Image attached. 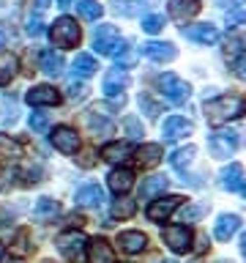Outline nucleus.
<instances>
[{"mask_svg":"<svg viewBox=\"0 0 246 263\" xmlns=\"http://www.w3.org/2000/svg\"><path fill=\"white\" fill-rule=\"evenodd\" d=\"M243 112H246V102L241 96H216V99H211V102H205V118H208V123H213V126L227 123L233 118H241Z\"/></svg>","mask_w":246,"mask_h":263,"instance_id":"1","label":"nucleus"},{"mask_svg":"<svg viewBox=\"0 0 246 263\" xmlns=\"http://www.w3.org/2000/svg\"><path fill=\"white\" fill-rule=\"evenodd\" d=\"M79 25L71 20V16H60V20H55V25L49 28V39H52L55 47L60 49H71L79 44Z\"/></svg>","mask_w":246,"mask_h":263,"instance_id":"2","label":"nucleus"},{"mask_svg":"<svg viewBox=\"0 0 246 263\" xmlns=\"http://www.w3.org/2000/svg\"><path fill=\"white\" fill-rule=\"evenodd\" d=\"M238 143H241V137L235 129H219L208 137V151L213 159H227L238 151Z\"/></svg>","mask_w":246,"mask_h":263,"instance_id":"3","label":"nucleus"},{"mask_svg":"<svg viewBox=\"0 0 246 263\" xmlns=\"http://www.w3.org/2000/svg\"><path fill=\"white\" fill-rule=\"evenodd\" d=\"M93 47H96V52H101V55H115L118 49L126 47V41L120 39V33L115 25H98L93 30Z\"/></svg>","mask_w":246,"mask_h":263,"instance_id":"4","label":"nucleus"},{"mask_svg":"<svg viewBox=\"0 0 246 263\" xmlns=\"http://www.w3.org/2000/svg\"><path fill=\"white\" fill-rule=\"evenodd\" d=\"M159 88H161L164 99H170L172 104H183V102H189V96H192L189 82L180 80L178 74H161V77H159Z\"/></svg>","mask_w":246,"mask_h":263,"instance_id":"5","label":"nucleus"},{"mask_svg":"<svg viewBox=\"0 0 246 263\" xmlns=\"http://www.w3.org/2000/svg\"><path fill=\"white\" fill-rule=\"evenodd\" d=\"M57 250H60V255L66 260H79V255L82 250H85V244H88V238L79 233V230H66V233L57 236Z\"/></svg>","mask_w":246,"mask_h":263,"instance_id":"6","label":"nucleus"},{"mask_svg":"<svg viewBox=\"0 0 246 263\" xmlns=\"http://www.w3.org/2000/svg\"><path fill=\"white\" fill-rule=\"evenodd\" d=\"M49 140H52V145L60 154H77V148H79V135H77V129H71V126H55Z\"/></svg>","mask_w":246,"mask_h":263,"instance_id":"7","label":"nucleus"},{"mask_svg":"<svg viewBox=\"0 0 246 263\" xmlns=\"http://www.w3.org/2000/svg\"><path fill=\"white\" fill-rule=\"evenodd\" d=\"M164 244L170 247L172 252H186L192 247V230L186 225H172V228H164Z\"/></svg>","mask_w":246,"mask_h":263,"instance_id":"8","label":"nucleus"},{"mask_svg":"<svg viewBox=\"0 0 246 263\" xmlns=\"http://www.w3.org/2000/svg\"><path fill=\"white\" fill-rule=\"evenodd\" d=\"M219 186L227 192H243L246 195V178H243V167L238 162H233L230 167L219 173Z\"/></svg>","mask_w":246,"mask_h":263,"instance_id":"9","label":"nucleus"},{"mask_svg":"<svg viewBox=\"0 0 246 263\" xmlns=\"http://www.w3.org/2000/svg\"><path fill=\"white\" fill-rule=\"evenodd\" d=\"M180 203H183V197H180V195H170V197H161V200H153L151 205H148L145 214H148V219H151V222H164Z\"/></svg>","mask_w":246,"mask_h":263,"instance_id":"10","label":"nucleus"},{"mask_svg":"<svg viewBox=\"0 0 246 263\" xmlns=\"http://www.w3.org/2000/svg\"><path fill=\"white\" fill-rule=\"evenodd\" d=\"M142 55L156 63H167V61H175L178 58V49L170 41H148V44H142Z\"/></svg>","mask_w":246,"mask_h":263,"instance_id":"11","label":"nucleus"},{"mask_svg":"<svg viewBox=\"0 0 246 263\" xmlns=\"http://www.w3.org/2000/svg\"><path fill=\"white\" fill-rule=\"evenodd\" d=\"M161 132H164V140H167V143H175V140L192 135L194 126H192V121L180 118V115H172V118L164 121V129H161Z\"/></svg>","mask_w":246,"mask_h":263,"instance_id":"12","label":"nucleus"},{"mask_svg":"<svg viewBox=\"0 0 246 263\" xmlns=\"http://www.w3.org/2000/svg\"><path fill=\"white\" fill-rule=\"evenodd\" d=\"M25 102L33 104V107H41V104H60V93H57L55 88H49V85H36V88H30L28 93H25Z\"/></svg>","mask_w":246,"mask_h":263,"instance_id":"13","label":"nucleus"},{"mask_svg":"<svg viewBox=\"0 0 246 263\" xmlns=\"http://www.w3.org/2000/svg\"><path fill=\"white\" fill-rule=\"evenodd\" d=\"M183 36L194 44H216L219 28L216 25H192V28H183Z\"/></svg>","mask_w":246,"mask_h":263,"instance_id":"14","label":"nucleus"},{"mask_svg":"<svg viewBox=\"0 0 246 263\" xmlns=\"http://www.w3.org/2000/svg\"><path fill=\"white\" fill-rule=\"evenodd\" d=\"M238 228H241V217L238 214H221L216 219V225H213V236L219 241H230V236H235Z\"/></svg>","mask_w":246,"mask_h":263,"instance_id":"15","label":"nucleus"},{"mask_svg":"<svg viewBox=\"0 0 246 263\" xmlns=\"http://www.w3.org/2000/svg\"><path fill=\"white\" fill-rule=\"evenodd\" d=\"M88 260L90 263H115V252L107 238H93L88 241Z\"/></svg>","mask_w":246,"mask_h":263,"instance_id":"16","label":"nucleus"},{"mask_svg":"<svg viewBox=\"0 0 246 263\" xmlns=\"http://www.w3.org/2000/svg\"><path fill=\"white\" fill-rule=\"evenodd\" d=\"M118 244H120L123 252L137 255V252H142L145 247H148V236L139 233V230H123V233L118 236Z\"/></svg>","mask_w":246,"mask_h":263,"instance_id":"17","label":"nucleus"},{"mask_svg":"<svg viewBox=\"0 0 246 263\" xmlns=\"http://www.w3.org/2000/svg\"><path fill=\"white\" fill-rule=\"evenodd\" d=\"M107 184H110V189L115 195H126L131 189V184H134V173L126 170V167H118L107 176Z\"/></svg>","mask_w":246,"mask_h":263,"instance_id":"18","label":"nucleus"},{"mask_svg":"<svg viewBox=\"0 0 246 263\" xmlns=\"http://www.w3.org/2000/svg\"><path fill=\"white\" fill-rule=\"evenodd\" d=\"M167 186H170V181L164 178V176H151V178H145L142 186H139V200H153V197H159V195L167 192Z\"/></svg>","mask_w":246,"mask_h":263,"instance_id":"19","label":"nucleus"},{"mask_svg":"<svg viewBox=\"0 0 246 263\" xmlns=\"http://www.w3.org/2000/svg\"><path fill=\"white\" fill-rule=\"evenodd\" d=\"M202 3L200 0H172L170 3V16L172 20H189V16L200 14Z\"/></svg>","mask_w":246,"mask_h":263,"instance_id":"20","label":"nucleus"},{"mask_svg":"<svg viewBox=\"0 0 246 263\" xmlns=\"http://www.w3.org/2000/svg\"><path fill=\"white\" fill-rule=\"evenodd\" d=\"M126 88H129V74L126 71H110L104 77V93L107 96H123Z\"/></svg>","mask_w":246,"mask_h":263,"instance_id":"21","label":"nucleus"},{"mask_svg":"<svg viewBox=\"0 0 246 263\" xmlns=\"http://www.w3.org/2000/svg\"><path fill=\"white\" fill-rule=\"evenodd\" d=\"M161 145L159 143H145V145H139V151H137V162L142 164V167H156V164L161 162Z\"/></svg>","mask_w":246,"mask_h":263,"instance_id":"22","label":"nucleus"},{"mask_svg":"<svg viewBox=\"0 0 246 263\" xmlns=\"http://www.w3.org/2000/svg\"><path fill=\"white\" fill-rule=\"evenodd\" d=\"M104 203V189L98 184H88L77 189V205H101Z\"/></svg>","mask_w":246,"mask_h":263,"instance_id":"23","label":"nucleus"},{"mask_svg":"<svg viewBox=\"0 0 246 263\" xmlns=\"http://www.w3.org/2000/svg\"><path fill=\"white\" fill-rule=\"evenodd\" d=\"M101 156L107 162H126L129 156H131V145L129 143H107L104 148H101Z\"/></svg>","mask_w":246,"mask_h":263,"instance_id":"24","label":"nucleus"},{"mask_svg":"<svg viewBox=\"0 0 246 263\" xmlns=\"http://www.w3.org/2000/svg\"><path fill=\"white\" fill-rule=\"evenodd\" d=\"M41 69H44L49 77H60L63 74V55L55 52V49H47V52L41 55Z\"/></svg>","mask_w":246,"mask_h":263,"instance_id":"25","label":"nucleus"},{"mask_svg":"<svg viewBox=\"0 0 246 263\" xmlns=\"http://www.w3.org/2000/svg\"><path fill=\"white\" fill-rule=\"evenodd\" d=\"M16 69H19V61L11 52H0V85H8L14 80Z\"/></svg>","mask_w":246,"mask_h":263,"instance_id":"26","label":"nucleus"},{"mask_svg":"<svg viewBox=\"0 0 246 263\" xmlns=\"http://www.w3.org/2000/svg\"><path fill=\"white\" fill-rule=\"evenodd\" d=\"M96 69H98V63H96L93 55L77 52V58H74V74H77V77H93Z\"/></svg>","mask_w":246,"mask_h":263,"instance_id":"27","label":"nucleus"},{"mask_svg":"<svg viewBox=\"0 0 246 263\" xmlns=\"http://www.w3.org/2000/svg\"><path fill=\"white\" fill-rule=\"evenodd\" d=\"M194 154H197V148H194V145L178 148V151L170 156V164H172V167H175V170H186V167H189V162L194 159Z\"/></svg>","mask_w":246,"mask_h":263,"instance_id":"28","label":"nucleus"},{"mask_svg":"<svg viewBox=\"0 0 246 263\" xmlns=\"http://www.w3.org/2000/svg\"><path fill=\"white\" fill-rule=\"evenodd\" d=\"M77 11L85 16V20H98V16L104 14L101 3H96V0H77Z\"/></svg>","mask_w":246,"mask_h":263,"instance_id":"29","label":"nucleus"},{"mask_svg":"<svg viewBox=\"0 0 246 263\" xmlns=\"http://www.w3.org/2000/svg\"><path fill=\"white\" fill-rule=\"evenodd\" d=\"M19 154H22V145L16 140H11L8 135H0V156L3 159H16Z\"/></svg>","mask_w":246,"mask_h":263,"instance_id":"30","label":"nucleus"},{"mask_svg":"<svg viewBox=\"0 0 246 263\" xmlns=\"http://www.w3.org/2000/svg\"><path fill=\"white\" fill-rule=\"evenodd\" d=\"M134 211H137V203L134 200H126V197H120V200L112 203V217L129 219V217H134Z\"/></svg>","mask_w":246,"mask_h":263,"instance_id":"31","label":"nucleus"},{"mask_svg":"<svg viewBox=\"0 0 246 263\" xmlns=\"http://www.w3.org/2000/svg\"><path fill=\"white\" fill-rule=\"evenodd\" d=\"M57 209H60V205H57V200H52V197H38V203H36V217H55L57 214Z\"/></svg>","mask_w":246,"mask_h":263,"instance_id":"32","label":"nucleus"},{"mask_svg":"<svg viewBox=\"0 0 246 263\" xmlns=\"http://www.w3.org/2000/svg\"><path fill=\"white\" fill-rule=\"evenodd\" d=\"M88 126L96 132H101V137H107V135H112L115 132V126H112V121H107V118H98V115H88Z\"/></svg>","mask_w":246,"mask_h":263,"instance_id":"33","label":"nucleus"},{"mask_svg":"<svg viewBox=\"0 0 246 263\" xmlns=\"http://www.w3.org/2000/svg\"><path fill=\"white\" fill-rule=\"evenodd\" d=\"M112 8H115L120 16H137V14H139V3H134V0H115Z\"/></svg>","mask_w":246,"mask_h":263,"instance_id":"34","label":"nucleus"},{"mask_svg":"<svg viewBox=\"0 0 246 263\" xmlns=\"http://www.w3.org/2000/svg\"><path fill=\"white\" fill-rule=\"evenodd\" d=\"M164 28V16L161 14H148L142 16V30L145 33H159Z\"/></svg>","mask_w":246,"mask_h":263,"instance_id":"35","label":"nucleus"},{"mask_svg":"<svg viewBox=\"0 0 246 263\" xmlns=\"http://www.w3.org/2000/svg\"><path fill=\"white\" fill-rule=\"evenodd\" d=\"M112 58H115V61H118V66H120V69H129V66H134V61H137V55L131 52L129 47H123V49H118V52H115Z\"/></svg>","mask_w":246,"mask_h":263,"instance_id":"36","label":"nucleus"},{"mask_svg":"<svg viewBox=\"0 0 246 263\" xmlns=\"http://www.w3.org/2000/svg\"><path fill=\"white\" fill-rule=\"evenodd\" d=\"M243 52V39L241 36H233V39H227V58L230 61H238V55Z\"/></svg>","mask_w":246,"mask_h":263,"instance_id":"37","label":"nucleus"},{"mask_svg":"<svg viewBox=\"0 0 246 263\" xmlns=\"http://www.w3.org/2000/svg\"><path fill=\"white\" fill-rule=\"evenodd\" d=\"M30 129H33V132H47V129H49L47 112H33V115H30Z\"/></svg>","mask_w":246,"mask_h":263,"instance_id":"38","label":"nucleus"},{"mask_svg":"<svg viewBox=\"0 0 246 263\" xmlns=\"http://www.w3.org/2000/svg\"><path fill=\"white\" fill-rule=\"evenodd\" d=\"M139 107L148 112V115H159L161 112V107H159V102H153L151 96H139Z\"/></svg>","mask_w":246,"mask_h":263,"instance_id":"39","label":"nucleus"},{"mask_svg":"<svg viewBox=\"0 0 246 263\" xmlns=\"http://www.w3.org/2000/svg\"><path fill=\"white\" fill-rule=\"evenodd\" d=\"M28 33H30L33 39H38L41 33H44V22H41V16H38V14H36V16H30V20H28Z\"/></svg>","mask_w":246,"mask_h":263,"instance_id":"40","label":"nucleus"},{"mask_svg":"<svg viewBox=\"0 0 246 263\" xmlns=\"http://www.w3.org/2000/svg\"><path fill=\"white\" fill-rule=\"evenodd\" d=\"M123 126H126L129 137H134V140L142 137V126H139V121H137V118H126V121H123Z\"/></svg>","mask_w":246,"mask_h":263,"instance_id":"41","label":"nucleus"},{"mask_svg":"<svg viewBox=\"0 0 246 263\" xmlns=\"http://www.w3.org/2000/svg\"><path fill=\"white\" fill-rule=\"evenodd\" d=\"M200 217H202L200 205H189V209H183V214H180V219H183V222H197Z\"/></svg>","mask_w":246,"mask_h":263,"instance_id":"42","label":"nucleus"},{"mask_svg":"<svg viewBox=\"0 0 246 263\" xmlns=\"http://www.w3.org/2000/svg\"><path fill=\"white\" fill-rule=\"evenodd\" d=\"M85 93H88V88L82 85V82H71L69 85V96L71 99H85Z\"/></svg>","mask_w":246,"mask_h":263,"instance_id":"43","label":"nucleus"},{"mask_svg":"<svg viewBox=\"0 0 246 263\" xmlns=\"http://www.w3.org/2000/svg\"><path fill=\"white\" fill-rule=\"evenodd\" d=\"M14 250L16 252H28V233H16V244H14Z\"/></svg>","mask_w":246,"mask_h":263,"instance_id":"44","label":"nucleus"},{"mask_svg":"<svg viewBox=\"0 0 246 263\" xmlns=\"http://www.w3.org/2000/svg\"><path fill=\"white\" fill-rule=\"evenodd\" d=\"M227 22H230V25H246V11H235V14H230V16H227Z\"/></svg>","mask_w":246,"mask_h":263,"instance_id":"45","label":"nucleus"},{"mask_svg":"<svg viewBox=\"0 0 246 263\" xmlns=\"http://www.w3.org/2000/svg\"><path fill=\"white\" fill-rule=\"evenodd\" d=\"M93 156H96L93 151H82V156H79V159H77V162L82 164V167H90V164H93V162H96V159H93Z\"/></svg>","mask_w":246,"mask_h":263,"instance_id":"46","label":"nucleus"},{"mask_svg":"<svg viewBox=\"0 0 246 263\" xmlns=\"http://www.w3.org/2000/svg\"><path fill=\"white\" fill-rule=\"evenodd\" d=\"M41 176V167H36V170H28V184H38V178Z\"/></svg>","mask_w":246,"mask_h":263,"instance_id":"47","label":"nucleus"},{"mask_svg":"<svg viewBox=\"0 0 246 263\" xmlns=\"http://www.w3.org/2000/svg\"><path fill=\"white\" fill-rule=\"evenodd\" d=\"M238 77L246 80V61H238Z\"/></svg>","mask_w":246,"mask_h":263,"instance_id":"48","label":"nucleus"},{"mask_svg":"<svg viewBox=\"0 0 246 263\" xmlns=\"http://www.w3.org/2000/svg\"><path fill=\"white\" fill-rule=\"evenodd\" d=\"M8 219H11V217H8V211L3 209V205H0V225H6Z\"/></svg>","mask_w":246,"mask_h":263,"instance_id":"49","label":"nucleus"},{"mask_svg":"<svg viewBox=\"0 0 246 263\" xmlns=\"http://www.w3.org/2000/svg\"><path fill=\"white\" fill-rule=\"evenodd\" d=\"M241 255H243V258H246V230H243V233H241Z\"/></svg>","mask_w":246,"mask_h":263,"instance_id":"50","label":"nucleus"},{"mask_svg":"<svg viewBox=\"0 0 246 263\" xmlns=\"http://www.w3.org/2000/svg\"><path fill=\"white\" fill-rule=\"evenodd\" d=\"M47 6H49V0H36V8H38V11H44Z\"/></svg>","mask_w":246,"mask_h":263,"instance_id":"51","label":"nucleus"},{"mask_svg":"<svg viewBox=\"0 0 246 263\" xmlns=\"http://www.w3.org/2000/svg\"><path fill=\"white\" fill-rule=\"evenodd\" d=\"M55 3H57V6H60V8H69V6L74 3V0H55Z\"/></svg>","mask_w":246,"mask_h":263,"instance_id":"52","label":"nucleus"},{"mask_svg":"<svg viewBox=\"0 0 246 263\" xmlns=\"http://www.w3.org/2000/svg\"><path fill=\"white\" fill-rule=\"evenodd\" d=\"M0 47H6V33L0 30Z\"/></svg>","mask_w":246,"mask_h":263,"instance_id":"53","label":"nucleus"},{"mask_svg":"<svg viewBox=\"0 0 246 263\" xmlns=\"http://www.w3.org/2000/svg\"><path fill=\"white\" fill-rule=\"evenodd\" d=\"M3 250H6V247H3V241H0V260H3Z\"/></svg>","mask_w":246,"mask_h":263,"instance_id":"54","label":"nucleus"},{"mask_svg":"<svg viewBox=\"0 0 246 263\" xmlns=\"http://www.w3.org/2000/svg\"><path fill=\"white\" fill-rule=\"evenodd\" d=\"M8 263H25V260H8Z\"/></svg>","mask_w":246,"mask_h":263,"instance_id":"55","label":"nucleus"},{"mask_svg":"<svg viewBox=\"0 0 246 263\" xmlns=\"http://www.w3.org/2000/svg\"><path fill=\"white\" fill-rule=\"evenodd\" d=\"M164 263H172V260H164Z\"/></svg>","mask_w":246,"mask_h":263,"instance_id":"56","label":"nucleus"}]
</instances>
